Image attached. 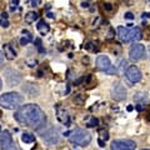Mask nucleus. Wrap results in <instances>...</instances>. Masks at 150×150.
I'll list each match as a JSON object with an SVG mask.
<instances>
[{
	"instance_id": "obj_8",
	"label": "nucleus",
	"mask_w": 150,
	"mask_h": 150,
	"mask_svg": "<svg viewBox=\"0 0 150 150\" xmlns=\"http://www.w3.org/2000/svg\"><path fill=\"white\" fill-rule=\"evenodd\" d=\"M125 76H126V79H128L130 83L135 84V83H139L140 80H142V71L139 70L138 67L131 65V67H129L128 70H126Z\"/></svg>"
},
{
	"instance_id": "obj_21",
	"label": "nucleus",
	"mask_w": 150,
	"mask_h": 150,
	"mask_svg": "<svg viewBox=\"0 0 150 150\" xmlns=\"http://www.w3.org/2000/svg\"><path fill=\"white\" fill-rule=\"evenodd\" d=\"M21 140L24 143H34L35 142V137L33 134H30V133H24L23 134V137H21Z\"/></svg>"
},
{
	"instance_id": "obj_6",
	"label": "nucleus",
	"mask_w": 150,
	"mask_h": 150,
	"mask_svg": "<svg viewBox=\"0 0 150 150\" xmlns=\"http://www.w3.org/2000/svg\"><path fill=\"white\" fill-rule=\"evenodd\" d=\"M137 144L129 139H119L114 140L111 144V150H135Z\"/></svg>"
},
{
	"instance_id": "obj_2",
	"label": "nucleus",
	"mask_w": 150,
	"mask_h": 150,
	"mask_svg": "<svg viewBox=\"0 0 150 150\" xmlns=\"http://www.w3.org/2000/svg\"><path fill=\"white\" fill-rule=\"evenodd\" d=\"M23 101H24L23 95H20L19 93H15V91L5 93L3 95H0V106L9 109V110H14V109L20 108Z\"/></svg>"
},
{
	"instance_id": "obj_26",
	"label": "nucleus",
	"mask_w": 150,
	"mask_h": 150,
	"mask_svg": "<svg viewBox=\"0 0 150 150\" xmlns=\"http://www.w3.org/2000/svg\"><path fill=\"white\" fill-rule=\"evenodd\" d=\"M125 19H129V20H131V19H134L133 14H131V13H126V14H125Z\"/></svg>"
},
{
	"instance_id": "obj_15",
	"label": "nucleus",
	"mask_w": 150,
	"mask_h": 150,
	"mask_svg": "<svg viewBox=\"0 0 150 150\" xmlns=\"http://www.w3.org/2000/svg\"><path fill=\"white\" fill-rule=\"evenodd\" d=\"M36 29L41 35H45V34H48L49 33L50 26L48 25V23H45V20H40L39 23H38V25H36Z\"/></svg>"
},
{
	"instance_id": "obj_28",
	"label": "nucleus",
	"mask_w": 150,
	"mask_h": 150,
	"mask_svg": "<svg viewBox=\"0 0 150 150\" xmlns=\"http://www.w3.org/2000/svg\"><path fill=\"white\" fill-rule=\"evenodd\" d=\"M149 16H150V14H149V13H144V14H143V19H145V18L148 19Z\"/></svg>"
},
{
	"instance_id": "obj_3",
	"label": "nucleus",
	"mask_w": 150,
	"mask_h": 150,
	"mask_svg": "<svg viewBox=\"0 0 150 150\" xmlns=\"http://www.w3.org/2000/svg\"><path fill=\"white\" fill-rule=\"evenodd\" d=\"M118 36L121 41L124 43H129V41H138L143 39V31L140 28H124L119 26L118 28Z\"/></svg>"
},
{
	"instance_id": "obj_9",
	"label": "nucleus",
	"mask_w": 150,
	"mask_h": 150,
	"mask_svg": "<svg viewBox=\"0 0 150 150\" xmlns=\"http://www.w3.org/2000/svg\"><path fill=\"white\" fill-rule=\"evenodd\" d=\"M111 98L116 101H121L126 99V90L121 84H114V86L111 88Z\"/></svg>"
},
{
	"instance_id": "obj_29",
	"label": "nucleus",
	"mask_w": 150,
	"mask_h": 150,
	"mask_svg": "<svg viewBox=\"0 0 150 150\" xmlns=\"http://www.w3.org/2000/svg\"><path fill=\"white\" fill-rule=\"evenodd\" d=\"M146 119H148V120H149V121H150V111H149V112H148V115H146Z\"/></svg>"
},
{
	"instance_id": "obj_1",
	"label": "nucleus",
	"mask_w": 150,
	"mask_h": 150,
	"mask_svg": "<svg viewBox=\"0 0 150 150\" xmlns=\"http://www.w3.org/2000/svg\"><path fill=\"white\" fill-rule=\"evenodd\" d=\"M15 120L19 124L31 129H40L46 123L45 112L36 104H26L19 108L15 112Z\"/></svg>"
},
{
	"instance_id": "obj_4",
	"label": "nucleus",
	"mask_w": 150,
	"mask_h": 150,
	"mask_svg": "<svg viewBox=\"0 0 150 150\" xmlns=\"http://www.w3.org/2000/svg\"><path fill=\"white\" fill-rule=\"evenodd\" d=\"M69 139H70V142H71L73 144H75V145H79V146H86V145H89L91 142V135L86 130L78 129L70 135Z\"/></svg>"
},
{
	"instance_id": "obj_19",
	"label": "nucleus",
	"mask_w": 150,
	"mask_h": 150,
	"mask_svg": "<svg viewBox=\"0 0 150 150\" xmlns=\"http://www.w3.org/2000/svg\"><path fill=\"white\" fill-rule=\"evenodd\" d=\"M38 18H39L38 13H35V11H30V13H28L26 15H25V21H26V23H29V24H31V23H34Z\"/></svg>"
},
{
	"instance_id": "obj_17",
	"label": "nucleus",
	"mask_w": 150,
	"mask_h": 150,
	"mask_svg": "<svg viewBox=\"0 0 150 150\" xmlns=\"http://www.w3.org/2000/svg\"><path fill=\"white\" fill-rule=\"evenodd\" d=\"M31 40H33V35L28 30H23V36L20 39V44L21 45H26V44H29Z\"/></svg>"
},
{
	"instance_id": "obj_16",
	"label": "nucleus",
	"mask_w": 150,
	"mask_h": 150,
	"mask_svg": "<svg viewBox=\"0 0 150 150\" xmlns=\"http://www.w3.org/2000/svg\"><path fill=\"white\" fill-rule=\"evenodd\" d=\"M58 119L62 121L63 124H69V115L68 112L65 111L64 109H62V108H58Z\"/></svg>"
},
{
	"instance_id": "obj_5",
	"label": "nucleus",
	"mask_w": 150,
	"mask_h": 150,
	"mask_svg": "<svg viewBox=\"0 0 150 150\" xmlns=\"http://www.w3.org/2000/svg\"><path fill=\"white\" fill-rule=\"evenodd\" d=\"M96 68L101 70V71H105L108 74H116V69L111 65V62L110 59L108 58L106 55H99L96 59Z\"/></svg>"
},
{
	"instance_id": "obj_10",
	"label": "nucleus",
	"mask_w": 150,
	"mask_h": 150,
	"mask_svg": "<svg viewBox=\"0 0 150 150\" xmlns=\"http://www.w3.org/2000/svg\"><path fill=\"white\" fill-rule=\"evenodd\" d=\"M0 146L1 150H13V138L9 131H3L0 135Z\"/></svg>"
},
{
	"instance_id": "obj_20",
	"label": "nucleus",
	"mask_w": 150,
	"mask_h": 150,
	"mask_svg": "<svg viewBox=\"0 0 150 150\" xmlns=\"http://www.w3.org/2000/svg\"><path fill=\"white\" fill-rule=\"evenodd\" d=\"M9 25V20H8V14L6 13H1L0 14V26L3 28H8Z\"/></svg>"
},
{
	"instance_id": "obj_33",
	"label": "nucleus",
	"mask_w": 150,
	"mask_h": 150,
	"mask_svg": "<svg viewBox=\"0 0 150 150\" xmlns=\"http://www.w3.org/2000/svg\"><path fill=\"white\" fill-rule=\"evenodd\" d=\"M0 135H1V128H0Z\"/></svg>"
},
{
	"instance_id": "obj_23",
	"label": "nucleus",
	"mask_w": 150,
	"mask_h": 150,
	"mask_svg": "<svg viewBox=\"0 0 150 150\" xmlns=\"http://www.w3.org/2000/svg\"><path fill=\"white\" fill-rule=\"evenodd\" d=\"M98 125V119L96 118H91L90 120L88 121V126L89 128H93V126H96Z\"/></svg>"
},
{
	"instance_id": "obj_24",
	"label": "nucleus",
	"mask_w": 150,
	"mask_h": 150,
	"mask_svg": "<svg viewBox=\"0 0 150 150\" xmlns=\"http://www.w3.org/2000/svg\"><path fill=\"white\" fill-rule=\"evenodd\" d=\"M18 5H19V0H11V3H10L11 11H15V9L18 8Z\"/></svg>"
},
{
	"instance_id": "obj_12",
	"label": "nucleus",
	"mask_w": 150,
	"mask_h": 150,
	"mask_svg": "<svg viewBox=\"0 0 150 150\" xmlns=\"http://www.w3.org/2000/svg\"><path fill=\"white\" fill-rule=\"evenodd\" d=\"M43 139H44V142H46V143L50 144V145L56 144V143L59 142V133L55 129H51L46 134L43 135Z\"/></svg>"
},
{
	"instance_id": "obj_25",
	"label": "nucleus",
	"mask_w": 150,
	"mask_h": 150,
	"mask_svg": "<svg viewBox=\"0 0 150 150\" xmlns=\"http://www.w3.org/2000/svg\"><path fill=\"white\" fill-rule=\"evenodd\" d=\"M40 3V0H29V6H36Z\"/></svg>"
},
{
	"instance_id": "obj_13",
	"label": "nucleus",
	"mask_w": 150,
	"mask_h": 150,
	"mask_svg": "<svg viewBox=\"0 0 150 150\" xmlns=\"http://www.w3.org/2000/svg\"><path fill=\"white\" fill-rule=\"evenodd\" d=\"M103 10H104L108 15H112V14L116 13V10H118V5H116L115 1L104 0V1H103Z\"/></svg>"
},
{
	"instance_id": "obj_32",
	"label": "nucleus",
	"mask_w": 150,
	"mask_h": 150,
	"mask_svg": "<svg viewBox=\"0 0 150 150\" xmlns=\"http://www.w3.org/2000/svg\"><path fill=\"white\" fill-rule=\"evenodd\" d=\"M123 1H125V3H129V1H130V0H123Z\"/></svg>"
},
{
	"instance_id": "obj_30",
	"label": "nucleus",
	"mask_w": 150,
	"mask_h": 150,
	"mask_svg": "<svg viewBox=\"0 0 150 150\" xmlns=\"http://www.w3.org/2000/svg\"><path fill=\"white\" fill-rule=\"evenodd\" d=\"M1 88H3V83H1V79H0V90H1Z\"/></svg>"
},
{
	"instance_id": "obj_31",
	"label": "nucleus",
	"mask_w": 150,
	"mask_h": 150,
	"mask_svg": "<svg viewBox=\"0 0 150 150\" xmlns=\"http://www.w3.org/2000/svg\"><path fill=\"white\" fill-rule=\"evenodd\" d=\"M148 31H149V35H150V26H148Z\"/></svg>"
},
{
	"instance_id": "obj_27",
	"label": "nucleus",
	"mask_w": 150,
	"mask_h": 150,
	"mask_svg": "<svg viewBox=\"0 0 150 150\" xmlns=\"http://www.w3.org/2000/svg\"><path fill=\"white\" fill-rule=\"evenodd\" d=\"M4 56H5V55H4V53H1V51H0V64L4 62Z\"/></svg>"
},
{
	"instance_id": "obj_18",
	"label": "nucleus",
	"mask_w": 150,
	"mask_h": 150,
	"mask_svg": "<svg viewBox=\"0 0 150 150\" xmlns=\"http://www.w3.org/2000/svg\"><path fill=\"white\" fill-rule=\"evenodd\" d=\"M99 134H100V137H99V144H100V146H105V142L109 139V133H108L106 130H104V129H100L99 130Z\"/></svg>"
},
{
	"instance_id": "obj_14",
	"label": "nucleus",
	"mask_w": 150,
	"mask_h": 150,
	"mask_svg": "<svg viewBox=\"0 0 150 150\" xmlns=\"http://www.w3.org/2000/svg\"><path fill=\"white\" fill-rule=\"evenodd\" d=\"M3 49H4V55H5V58L8 60H14L16 58V51L13 49V46L10 44H4Z\"/></svg>"
},
{
	"instance_id": "obj_22",
	"label": "nucleus",
	"mask_w": 150,
	"mask_h": 150,
	"mask_svg": "<svg viewBox=\"0 0 150 150\" xmlns=\"http://www.w3.org/2000/svg\"><path fill=\"white\" fill-rule=\"evenodd\" d=\"M35 44H36V48H38V50L40 51V53H44V49H43V44H41V40L40 39H36L35 40Z\"/></svg>"
},
{
	"instance_id": "obj_11",
	"label": "nucleus",
	"mask_w": 150,
	"mask_h": 150,
	"mask_svg": "<svg viewBox=\"0 0 150 150\" xmlns=\"http://www.w3.org/2000/svg\"><path fill=\"white\" fill-rule=\"evenodd\" d=\"M5 74H6V81L10 86L15 85V84H19L21 80V75L18 71H15V70H6Z\"/></svg>"
},
{
	"instance_id": "obj_34",
	"label": "nucleus",
	"mask_w": 150,
	"mask_h": 150,
	"mask_svg": "<svg viewBox=\"0 0 150 150\" xmlns=\"http://www.w3.org/2000/svg\"><path fill=\"white\" fill-rule=\"evenodd\" d=\"M144 150H149V149H144Z\"/></svg>"
},
{
	"instance_id": "obj_7",
	"label": "nucleus",
	"mask_w": 150,
	"mask_h": 150,
	"mask_svg": "<svg viewBox=\"0 0 150 150\" xmlns=\"http://www.w3.org/2000/svg\"><path fill=\"white\" fill-rule=\"evenodd\" d=\"M145 56V46L143 44H134L129 50V58L133 62H139Z\"/></svg>"
}]
</instances>
